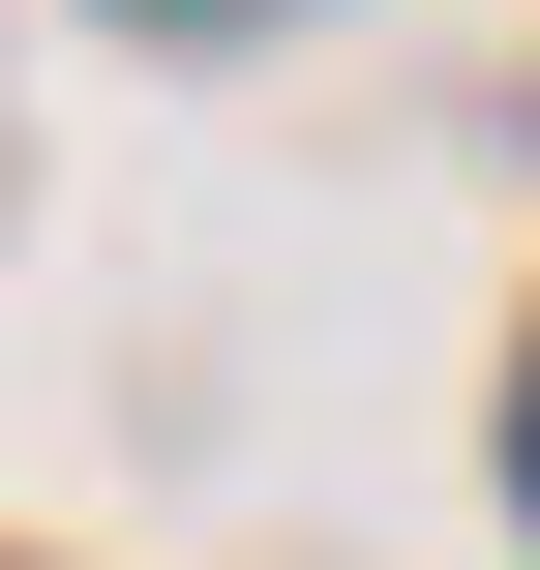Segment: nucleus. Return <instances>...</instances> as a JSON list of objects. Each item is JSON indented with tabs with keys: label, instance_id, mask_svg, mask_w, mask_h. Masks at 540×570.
<instances>
[{
	"label": "nucleus",
	"instance_id": "1",
	"mask_svg": "<svg viewBox=\"0 0 540 570\" xmlns=\"http://www.w3.org/2000/svg\"><path fill=\"white\" fill-rule=\"evenodd\" d=\"M511 511H540V361H511Z\"/></svg>",
	"mask_w": 540,
	"mask_h": 570
}]
</instances>
